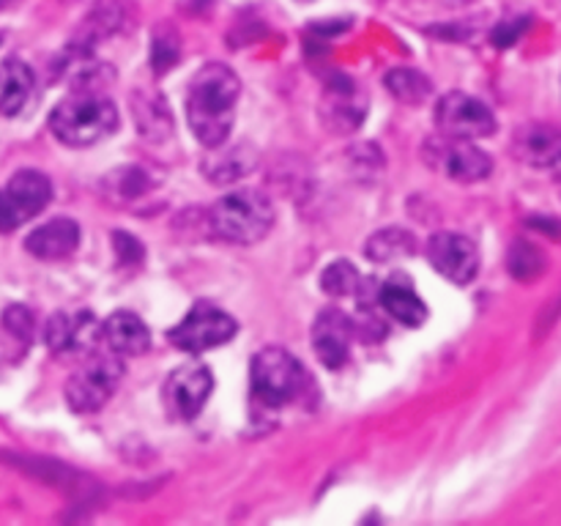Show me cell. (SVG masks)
<instances>
[{"instance_id":"9","label":"cell","mask_w":561,"mask_h":526,"mask_svg":"<svg viewBox=\"0 0 561 526\" xmlns=\"http://www.w3.org/2000/svg\"><path fill=\"white\" fill-rule=\"evenodd\" d=\"M436 124L444 135L474 140V137H488L496 132V115L477 96L453 91L436 104Z\"/></svg>"},{"instance_id":"19","label":"cell","mask_w":561,"mask_h":526,"mask_svg":"<svg viewBox=\"0 0 561 526\" xmlns=\"http://www.w3.org/2000/svg\"><path fill=\"white\" fill-rule=\"evenodd\" d=\"M102 338L121 356H140L151 345V334H148V327L142 323V318L126 310L113 312L102 323Z\"/></svg>"},{"instance_id":"20","label":"cell","mask_w":561,"mask_h":526,"mask_svg":"<svg viewBox=\"0 0 561 526\" xmlns=\"http://www.w3.org/2000/svg\"><path fill=\"white\" fill-rule=\"evenodd\" d=\"M33 91V71L25 60L9 58L0 64V115H16Z\"/></svg>"},{"instance_id":"13","label":"cell","mask_w":561,"mask_h":526,"mask_svg":"<svg viewBox=\"0 0 561 526\" xmlns=\"http://www.w3.org/2000/svg\"><path fill=\"white\" fill-rule=\"evenodd\" d=\"M354 321L340 310H323L312 323V348L329 370H340L351 356Z\"/></svg>"},{"instance_id":"14","label":"cell","mask_w":561,"mask_h":526,"mask_svg":"<svg viewBox=\"0 0 561 526\" xmlns=\"http://www.w3.org/2000/svg\"><path fill=\"white\" fill-rule=\"evenodd\" d=\"M513 153L531 168H551L561 159V132L548 124L520 126L513 137Z\"/></svg>"},{"instance_id":"18","label":"cell","mask_w":561,"mask_h":526,"mask_svg":"<svg viewBox=\"0 0 561 526\" xmlns=\"http://www.w3.org/2000/svg\"><path fill=\"white\" fill-rule=\"evenodd\" d=\"M257 168V151L250 142H241L233 148H211L206 159H203V175L211 184H233V181L244 179Z\"/></svg>"},{"instance_id":"21","label":"cell","mask_w":561,"mask_h":526,"mask_svg":"<svg viewBox=\"0 0 561 526\" xmlns=\"http://www.w3.org/2000/svg\"><path fill=\"white\" fill-rule=\"evenodd\" d=\"M416 239L403 228H383L373 233L365 244V255L373 263H389L400 261V258L414 255Z\"/></svg>"},{"instance_id":"1","label":"cell","mask_w":561,"mask_h":526,"mask_svg":"<svg viewBox=\"0 0 561 526\" xmlns=\"http://www.w3.org/2000/svg\"><path fill=\"white\" fill-rule=\"evenodd\" d=\"M241 82L225 64H206L190 82L186 118L192 132L206 148H217L228 140L236 121Z\"/></svg>"},{"instance_id":"6","label":"cell","mask_w":561,"mask_h":526,"mask_svg":"<svg viewBox=\"0 0 561 526\" xmlns=\"http://www.w3.org/2000/svg\"><path fill=\"white\" fill-rule=\"evenodd\" d=\"M239 332V323L228 316L225 310H219L211 301H197L179 323L168 332V340L179 351L186 354H203V351H211L217 345L228 343L230 338H236Z\"/></svg>"},{"instance_id":"29","label":"cell","mask_w":561,"mask_h":526,"mask_svg":"<svg viewBox=\"0 0 561 526\" xmlns=\"http://www.w3.org/2000/svg\"><path fill=\"white\" fill-rule=\"evenodd\" d=\"M3 5H5V0H0V9H3Z\"/></svg>"},{"instance_id":"26","label":"cell","mask_w":561,"mask_h":526,"mask_svg":"<svg viewBox=\"0 0 561 526\" xmlns=\"http://www.w3.org/2000/svg\"><path fill=\"white\" fill-rule=\"evenodd\" d=\"M507 263L510 272L518 279H535L537 274L546 268V255H542L535 244H529V241H518V244L510 250Z\"/></svg>"},{"instance_id":"17","label":"cell","mask_w":561,"mask_h":526,"mask_svg":"<svg viewBox=\"0 0 561 526\" xmlns=\"http://www.w3.org/2000/svg\"><path fill=\"white\" fill-rule=\"evenodd\" d=\"M378 305L383 307L389 318H394L403 327H420L427 318L425 301L416 296V290L411 288V279L403 274H394L387 283L378 285Z\"/></svg>"},{"instance_id":"22","label":"cell","mask_w":561,"mask_h":526,"mask_svg":"<svg viewBox=\"0 0 561 526\" xmlns=\"http://www.w3.org/2000/svg\"><path fill=\"white\" fill-rule=\"evenodd\" d=\"M383 82L405 104H422L433 91L431 80L416 69H392L383 77Z\"/></svg>"},{"instance_id":"11","label":"cell","mask_w":561,"mask_h":526,"mask_svg":"<svg viewBox=\"0 0 561 526\" xmlns=\"http://www.w3.org/2000/svg\"><path fill=\"white\" fill-rule=\"evenodd\" d=\"M427 258L433 268L442 272L444 277L453 279L455 285H469L480 272V250L474 241L463 233L444 230L427 241Z\"/></svg>"},{"instance_id":"15","label":"cell","mask_w":561,"mask_h":526,"mask_svg":"<svg viewBox=\"0 0 561 526\" xmlns=\"http://www.w3.org/2000/svg\"><path fill=\"white\" fill-rule=\"evenodd\" d=\"M102 334V327H96L91 312H58L47 321L44 340L55 354L60 351H82Z\"/></svg>"},{"instance_id":"16","label":"cell","mask_w":561,"mask_h":526,"mask_svg":"<svg viewBox=\"0 0 561 526\" xmlns=\"http://www.w3.org/2000/svg\"><path fill=\"white\" fill-rule=\"evenodd\" d=\"M77 244H80V228H77L75 219L69 217L49 219L42 228L33 230L25 241L27 252L42 258V261H60V258H69L71 252L77 250Z\"/></svg>"},{"instance_id":"23","label":"cell","mask_w":561,"mask_h":526,"mask_svg":"<svg viewBox=\"0 0 561 526\" xmlns=\"http://www.w3.org/2000/svg\"><path fill=\"white\" fill-rule=\"evenodd\" d=\"M126 11H129V3H126V0H99V3L93 5L91 16H88L85 33H91L93 38H102L121 31L126 22Z\"/></svg>"},{"instance_id":"27","label":"cell","mask_w":561,"mask_h":526,"mask_svg":"<svg viewBox=\"0 0 561 526\" xmlns=\"http://www.w3.org/2000/svg\"><path fill=\"white\" fill-rule=\"evenodd\" d=\"M3 327L14 334L16 340L27 343L33 338V312L25 305H11L3 312Z\"/></svg>"},{"instance_id":"24","label":"cell","mask_w":561,"mask_h":526,"mask_svg":"<svg viewBox=\"0 0 561 526\" xmlns=\"http://www.w3.org/2000/svg\"><path fill=\"white\" fill-rule=\"evenodd\" d=\"M135 118L137 124H140V132L146 137H164L170 132V126H173V118H170L168 107L162 104V99L159 96H137L135 99Z\"/></svg>"},{"instance_id":"25","label":"cell","mask_w":561,"mask_h":526,"mask_svg":"<svg viewBox=\"0 0 561 526\" xmlns=\"http://www.w3.org/2000/svg\"><path fill=\"white\" fill-rule=\"evenodd\" d=\"M321 288L327 290L334 299H343V296H354L359 285V272L351 261H334L332 266H327V272L321 274Z\"/></svg>"},{"instance_id":"7","label":"cell","mask_w":561,"mask_h":526,"mask_svg":"<svg viewBox=\"0 0 561 526\" xmlns=\"http://www.w3.org/2000/svg\"><path fill=\"white\" fill-rule=\"evenodd\" d=\"M124 378V362L113 354L93 356L66 384V400L77 414H93L102 409Z\"/></svg>"},{"instance_id":"4","label":"cell","mask_w":561,"mask_h":526,"mask_svg":"<svg viewBox=\"0 0 561 526\" xmlns=\"http://www.w3.org/2000/svg\"><path fill=\"white\" fill-rule=\"evenodd\" d=\"M305 387V367L290 351L263 348L252 359V392L263 405H285Z\"/></svg>"},{"instance_id":"10","label":"cell","mask_w":561,"mask_h":526,"mask_svg":"<svg viewBox=\"0 0 561 526\" xmlns=\"http://www.w3.org/2000/svg\"><path fill=\"white\" fill-rule=\"evenodd\" d=\"M214 389V376L206 365H181L168 376L162 389L164 409L175 420H195Z\"/></svg>"},{"instance_id":"2","label":"cell","mask_w":561,"mask_h":526,"mask_svg":"<svg viewBox=\"0 0 561 526\" xmlns=\"http://www.w3.org/2000/svg\"><path fill=\"white\" fill-rule=\"evenodd\" d=\"M118 126V107L104 91L96 88H77L66 99L55 104L49 115V129L60 142L75 148L93 146V142L110 137Z\"/></svg>"},{"instance_id":"5","label":"cell","mask_w":561,"mask_h":526,"mask_svg":"<svg viewBox=\"0 0 561 526\" xmlns=\"http://www.w3.org/2000/svg\"><path fill=\"white\" fill-rule=\"evenodd\" d=\"M422 159H425L427 168L442 173L444 179L460 181V184H474V181L488 179L493 170L491 157L482 148L463 140V137L444 135V132L425 140Z\"/></svg>"},{"instance_id":"28","label":"cell","mask_w":561,"mask_h":526,"mask_svg":"<svg viewBox=\"0 0 561 526\" xmlns=\"http://www.w3.org/2000/svg\"><path fill=\"white\" fill-rule=\"evenodd\" d=\"M151 55H153V66H157V71L170 69V66L175 64V58H179V38L173 36V31L157 33Z\"/></svg>"},{"instance_id":"12","label":"cell","mask_w":561,"mask_h":526,"mask_svg":"<svg viewBox=\"0 0 561 526\" xmlns=\"http://www.w3.org/2000/svg\"><path fill=\"white\" fill-rule=\"evenodd\" d=\"M321 115L323 124L334 132H351L365 121L367 115V99L362 88L348 77H337L329 82L327 93L321 99Z\"/></svg>"},{"instance_id":"8","label":"cell","mask_w":561,"mask_h":526,"mask_svg":"<svg viewBox=\"0 0 561 526\" xmlns=\"http://www.w3.org/2000/svg\"><path fill=\"white\" fill-rule=\"evenodd\" d=\"M53 197V184L38 170H20L0 192V230H14L38 211Z\"/></svg>"},{"instance_id":"3","label":"cell","mask_w":561,"mask_h":526,"mask_svg":"<svg viewBox=\"0 0 561 526\" xmlns=\"http://www.w3.org/2000/svg\"><path fill=\"white\" fill-rule=\"evenodd\" d=\"M274 208L263 192L236 190L211 208V230L230 244H255L272 230Z\"/></svg>"}]
</instances>
